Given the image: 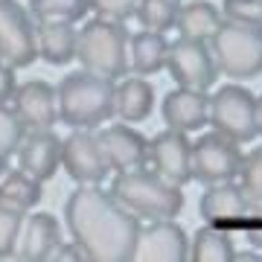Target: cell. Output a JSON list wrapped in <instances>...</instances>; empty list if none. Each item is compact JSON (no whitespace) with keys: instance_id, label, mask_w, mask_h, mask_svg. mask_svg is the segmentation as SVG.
Instances as JSON below:
<instances>
[{"instance_id":"1","label":"cell","mask_w":262,"mask_h":262,"mask_svg":"<svg viewBox=\"0 0 262 262\" xmlns=\"http://www.w3.org/2000/svg\"><path fill=\"white\" fill-rule=\"evenodd\" d=\"M64 222L76 248L91 262L134 259L140 219L99 184H82L64 204Z\"/></svg>"},{"instance_id":"2","label":"cell","mask_w":262,"mask_h":262,"mask_svg":"<svg viewBox=\"0 0 262 262\" xmlns=\"http://www.w3.org/2000/svg\"><path fill=\"white\" fill-rule=\"evenodd\" d=\"M58 120L73 128H96L117 114V88L114 79L91 70L67 73L56 88Z\"/></svg>"},{"instance_id":"3","label":"cell","mask_w":262,"mask_h":262,"mask_svg":"<svg viewBox=\"0 0 262 262\" xmlns=\"http://www.w3.org/2000/svg\"><path fill=\"white\" fill-rule=\"evenodd\" d=\"M111 192L134 215H143L151 222L155 219H175L184 210V192L178 184H172L160 172H151L146 166L131 169V172H117Z\"/></svg>"},{"instance_id":"4","label":"cell","mask_w":262,"mask_h":262,"mask_svg":"<svg viewBox=\"0 0 262 262\" xmlns=\"http://www.w3.org/2000/svg\"><path fill=\"white\" fill-rule=\"evenodd\" d=\"M128 41L131 35L122 27V20H84V27L79 29V38H76V58L91 73L120 79L128 70Z\"/></svg>"},{"instance_id":"5","label":"cell","mask_w":262,"mask_h":262,"mask_svg":"<svg viewBox=\"0 0 262 262\" xmlns=\"http://www.w3.org/2000/svg\"><path fill=\"white\" fill-rule=\"evenodd\" d=\"M215 67L227 79H256L262 73V29L242 24H222L210 38Z\"/></svg>"},{"instance_id":"6","label":"cell","mask_w":262,"mask_h":262,"mask_svg":"<svg viewBox=\"0 0 262 262\" xmlns=\"http://www.w3.org/2000/svg\"><path fill=\"white\" fill-rule=\"evenodd\" d=\"M210 125L236 143H251L259 134L256 96L242 84H225L210 96Z\"/></svg>"},{"instance_id":"7","label":"cell","mask_w":262,"mask_h":262,"mask_svg":"<svg viewBox=\"0 0 262 262\" xmlns=\"http://www.w3.org/2000/svg\"><path fill=\"white\" fill-rule=\"evenodd\" d=\"M239 143L225 137L222 131H207L192 143V178L201 184H222L239 175L242 166Z\"/></svg>"},{"instance_id":"8","label":"cell","mask_w":262,"mask_h":262,"mask_svg":"<svg viewBox=\"0 0 262 262\" xmlns=\"http://www.w3.org/2000/svg\"><path fill=\"white\" fill-rule=\"evenodd\" d=\"M166 67L181 88H192V91H210L215 76H219L213 50L207 47V41H201V38L181 35L175 44H169Z\"/></svg>"},{"instance_id":"9","label":"cell","mask_w":262,"mask_h":262,"mask_svg":"<svg viewBox=\"0 0 262 262\" xmlns=\"http://www.w3.org/2000/svg\"><path fill=\"white\" fill-rule=\"evenodd\" d=\"M38 58L35 24L29 12L15 0H0V61L18 67H29Z\"/></svg>"},{"instance_id":"10","label":"cell","mask_w":262,"mask_h":262,"mask_svg":"<svg viewBox=\"0 0 262 262\" xmlns=\"http://www.w3.org/2000/svg\"><path fill=\"white\" fill-rule=\"evenodd\" d=\"M61 163L76 184H102L108 178V160L94 128H73L61 140Z\"/></svg>"},{"instance_id":"11","label":"cell","mask_w":262,"mask_h":262,"mask_svg":"<svg viewBox=\"0 0 262 262\" xmlns=\"http://www.w3.org/2000/svg\"><path fill=\"white\" fill-rule=\"evenodd\" d=\"M134 259L140 262H184L189 259V239L184 227L172 219H155L151 225L140 227Z\"/></svg>"},{"instance_id":"12","label":"cell","mask_w":262,"mask_h":262,"mask_svg":"<svg viewBox=\"0 0 262 262\" xmlns=\"http://www.w3.org/2000/svg\"><path fill=\"white\" fill-rule=\"evenodd\" d=\"M149 160L155 172H160L172 184H189L192 181V143L184 131L166 128L149 140Z\"/></svg>"},{"instance_id":"13","label":"cell","mask_w":262,"mask_h":262,"mask_svg":"<svg viewBox=\"0 0 262 262\" xmlns=\"http://www.w3.org/2000/svg\"><path fill=\"white\" fill-rule=\"evenodd\" d=\"M12 108L27 125V131H53L58 122V94L50 82L29 79L15 88Z\"/></svg>"},{"instance_id":"14","label":"cell","mask_w":262,"mask_h":262,"mask_svg":"<svg viewBox=\"0 0 262 262\" xmlns=\"http://www.w3.org/2000/svg\"><path fill=\"white\" fill-rule=\"evenodd\" d=\"M99 146L105 151V160L111 172H131V169H143L149 160V140L140 131L128 128V125H105L96 131Z\"/></svg>"},{"instance_id":"15","label":"cell","mask_w":262,"mask_h":262,"mask_svg":"<svg viewBox=\"0 0 262 262\" xmlns=\"http://www.w3.org/2000/svg\"><path fill=\"white\" fill-rule=\"evenodd\" d=\"M61 245V225L53 213H29L24 215L15 239V256L24 262L50 259L53 251Z\"/></svg>"},{"instance_id":"16","label":"cell","mask_w":262,"mask_h":262,"mask_svg":"<svg viewBox=\"0 0 262 262\" xmlns=\"http://www.w3.org/2000/svg\"><path fill=\"white\" fill-rule=\"evenodd\" d=\"M160 117L166 122V128L175 131H198L210 120V99L207 91H192V88H175L163 96L160 105Z\"/></svg>"},{"instance_id":"17","label":"cell","mask_w":262,"mask_h":262,"mask_svg":"<svg viewBox=\"0 0 262 262\" xmlns=\"http://www.w3.org/2000/svg\"><path fill=\"white\" fill-rule=\"evenodd\" d=\"M18 166L35 181H50L61 166V140L53 131H29L18 149Z\"/></svg>"},{"instance_id":"18","label":"cell","mask_w":262,"mask_h":262,"mask_svg":"<svg viewBox=\"0 0 262 262\" xmlns=\"http://www.w3.org/2000/svg\"><path fill=\"white\" fill-rule=\"evenodd\" d=\"M198 213H201V219L213 222V225L239 222V219H245L251 213V201L245 198L242 187H236L230 181L207 184V192L198 201Z\"/></svg>"},{"instance_id":"19","label":"cell","mask_w":262,"mask_h":262,"mask_svg":"<svg viewBox=\"0 0 262 262\" xmlns=\"http://www.w3.org/2000/svg\"><path fill=\"white\" fill-rule=\"evenodd\" d=\"M76 38L79 29L73 24H61V20H38L35 27V41H38V56L47 64H67L76 58Z\"/></svg>"},{"instance_id":"20","label":"cell","mask_w":262,"mask_h":262,"mask_svg":"<svg viewBox=\"0 0 262 262\" xmlns=\"http://www.w3.org/2000/svg\"><path fill=\"white\" fill-rule=\"evenodd\" d=\"M169 58V41L163 32H134L128 41V67L137 76H155L166 67Z\"/></svg>"},{"instance_id":"21","label":"cell","mask_w":262,"mask_h":262,"mask_svg":"<svg viewBox=\"0 0 262 262\" xmlns=\"http://www.w3.org/2000/svg\"><path fill=\"white\" fill-rule=\"evenodd\" d=\"M155 108V88L146 79H125L117 84V117L122 122H143Z\"/></svg>"},{"instance_id":"22","label":"cell","mask_w":262,"mask_h":262,"mask_svg":"<svg viewBox=\"0 0 262 262\" xmlns=\"http://www.w3.org/2000/svg\"><path fill=\"white\" fill-rule=\"evenodd\" d=\"M222 9L213 6V3H207V0H192L187 6H181L178 12V24L175 27L181 29V35L184 38H213L219 29H222Z\"/></svg>"},{"instance_id":"23","label":"cell","mask_w":262,"mask_h":262,"mask_svg":"<svg viewBox=\"0 0 262 262\" xmlns=\"http://www.w3.org/2000/svg\"><path fill=\"white\" fill-rule=\"evenodd\" d=\"M189 259L195 262H230L236 259L233 233L222 227H201L189 242Z\"/></svg>"},{"instance_id":"24","label":"cell","mask_w":262,"mask_h":262,"mask_svg":"<svg viewBox=\"0 0 262 262\" xmlns=\"http://www.w3.org/2000/svg\"><path fill=\"white\" fill-rule=\"evenodd\" d=\"M0 201L27 213L41 201V181L27 175L24 169H15V172L6 169V175L0 178Z\"/></svg>"},{"instance_id":"25","label":"cell","mask_w":262,"mask_h":262,"mask_svg":"<svg viewBox=\"0 0 262 262\" xmlns=\"http://www.w3.org/2000/svg\"><path fill=\"white\" fill-rule=\"evenodd\" d=\"M91 12V0H29V15L38 20H61L76 24Z\"/></svg>"},{"instance_id":"26","label":"cell","mask_w":262,"mask_h":262,"mask_svg":"<svg viewBox=\"0 0 262 262\" xmlns=\"http://www.w3.org/2000/svg\"><path fill=\"white\" fill-rule=\"evenodd\" d=\"M178 0H140L137 3V12L134 18L140 20L143 29H151V32H166L178 24Z\"/></svg>"},{"instance_id":"27","label":"cell","mask_w":262,"mask_h":262,"mask_svg":"<svg viewBox=\"0 0 262 262\" xmlns=\"http://www.w3.org/2000/svg\"><path fill=\"white\" fill-rule=\"evenodd\" d=\"M239 187H242L245 198L251 201V207H262V146L248 151V158H242Z\"/></svg>"},{"instance_id":"28","label":"cell","mask_w":262,"mask_h":262,"mask_svg":"<svg viewBox=\"0 0 262 262\" xmlns=\"http://www.w3.org/2000/svg\"><path fill=\"white\" fill-rule=\"evenodd\" d=\"M24 137H27V125L20 122L15 108H9L6 102H0V155L3 158L15 155L20 149Z\"/></svg>"},{"instance_id":"29","label":"cell","mask_w":262,"mask_h":262,"mask_svg":"<svg viewBox=\"0 0 262 262\" xmlns=\"http://www.w3.org/2000/svg\"><path fill=\"white\" fill-rule=\"evenodd\" d=\"M222 9H225V18L230 24L262 29V0H225Z\"/></svg>"},{"instance_id":"30","label":"cell","mask_w":262,"mask_h":262,"mask_svg":"<svg viewBox=\"0 0 262 262\" xmlns=\"http://www.w3.org/2000/svg\"><path fill=\"white\" fill-rule=\"evenodd\" d=\"M20 222H24V213L0 201V259L15 253V239H18Z\"/></svg>"},{"instance_id":"31","label":"cell","mask_w":262,"mask_h":262,"mask_svg":"<svg viewBox=\"0 0 262 262\" xmlns=\"http://www.w3.org/2000/svg\"><path fill=\"white\" fill-rule=\"evenodd\" d=\"M137 3H140V0H91V9H94L99 18L125 20L137 12Z\"/></svg>"},{"instance_id":"32","label":"cell","mask_w":262,"mask_h":262,"mask_svg":"<svg viewBox=\"0 0 262 262\" xmlns=\"http://www.w3.org/2000/svg\"><path fill=\"white\" fill-rule=\"evenodd\" d=\"M15 67L6 64V61H0V102H12V96H15Z\"/></svg>"},{"instance_id":"33","label":"cell","mask_w":262,"mask_h":262,"mask_svg":"<svg viewBox=\"0 0 262 262\" xmlns=\"http://www.w3.org/2000/svg\"><path fill=\"white\" fill-rule=\"evenodd\" d=\"M245 236H248V242L256 245V248H262V230H256V227H251V230H245Z\"/></svg>"},{"instance_id":"34","label":"cell","mask_w":262,"mask_h":262,"mask_svg":"<svg viewBox=\"0 0 262 262\" xmlns=\"http://www.w3.org/2000/svg\"><path fill=\"white\" fill-rule=\"evenodd\" d=\"M256 111H259V134H262V94H259V99H256Z\"/></svg>"},{"instance_id":"35","label":"cell","mask_w":262,"mask_h":262,"mask_svg":"<svg viewBox=\"0 0 262 262\" xmlns=\"http://www.w3.org/2000/svg\"><path fill=\"white\" fill-rule=\"evenodd\" d=\"M3 175H6V158L0 155V178H3Z\"/></svg>"}]
</instances>
